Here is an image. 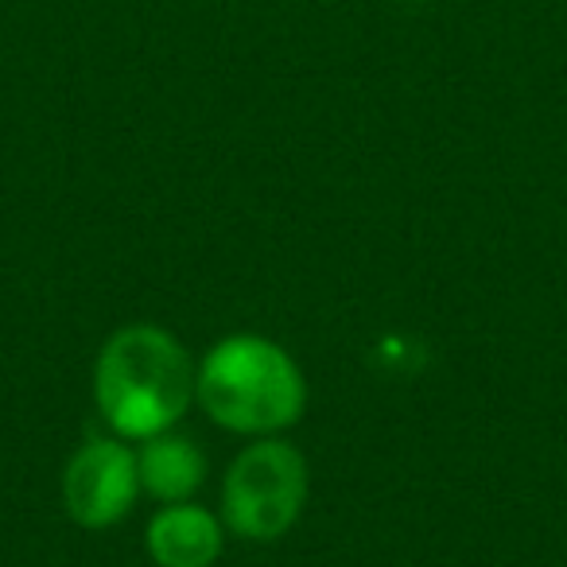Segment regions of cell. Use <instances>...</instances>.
I'll return each mask as SVG.
<instances>
[{"label":"cell","instance_id":"cell-1","mask_svg":"<svg viewBox=\"0 0 567 567\" xmlns=\"http://www.w3.org/2000/svg\"><path fill=\"white\" fill-rule=\"evenodd\" d=\"M195 365L179 339L148 323L121 327L97 354L94 396L105 424L128 440L172 432L195 396Z\"/></svg>","mask_w":567,"mask_h":567},{"label":"cell","instance_id":"cell-2","mask_svg":"<svg viewBox=\"0 0 567 567\" xmlns=\"http://www.w3.org/2000/svg\"><path fill=\"white\" fill-rule=\"evenodd\" d=\"M195 396L214 424L245 435L292 427L308 401V385L292 358L257 334H234L203 358Z\"/></svg>","mask_w":567,"mask_h":567},{"label":"cell","instance_id":"cell-3","mask_svg":"<svg viewBox=\"0 0 567 567\" xmlns=\"http://www.w3.org/2000/svg\"><path fill=\"white\" fill-rule=\"evenodd\" d=\"M308 502V463L292 443L260 440L234 458L221 486V517L245 540H276Z\"/></svg>","mask_w":567,"mask_h":567},{"label":"cell","instance_id":"cell-4","mask_svg":"<svg viewBox=\"0 0 567 567\" xmlns=\"http://www.w3.org/2000/svg\"><path fill=\"white\" fill-rule=\"evenodd\" d=\"M141 489L136 455L117 440H90L63 474L66 513L86 528H110L128 513Z\"/></svg>","mask_w":567,"mask_h":567},{"label":"cell","instance_id":"cell-5","mask_svg":"<svg viewBox=\"0 0 567 567\" xmlns=\"http://www.w3.org/2000/svg\"><path fill=\"white\" fill-rule=\"evenodd\" d=\"M148 551L159 567H210L221 556V525L210 509L172 502L152 517Z\"/></svg>","mask_w":567,"mask_h":567},{"label":"cell","instance_id":"cell-6","mask_svg":"<svg viewBox=\"0 0 567 567\" xmlns=\"http://www.w3.org/2000/svg\"><path fill=\"white\" fill-rule=\"evenodd\" d=\"M136 474L141 489H148L159 502H183L190 497L206 478V455L187 440V435L159 432L148 435L136 455Z\"/></svg>","mask_w":567,"mask_h":567}]
</instances>
